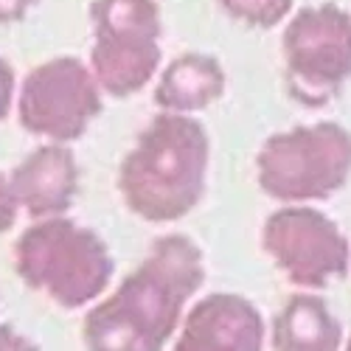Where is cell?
I'll use <instances>...</instances> for the list:
<instances>
[{
	"mask_svg": "<svg viewBox=\"0 0 351 351\" xmlns=\"http://www.w3.org/2000/svg\"><path fill=\"white\" fill-rule=\"evenodd\" d=\"M90 71L101 90L112 99H127L152 82L160 65V37L138 32H93Z\"/></svg>",
	"mask_w": 351,
	"mask_h": 351,
	"instance_id": "30bf717a",
	"label": "cell"
},
{
	"mask_svg": "<svg viewBox=\"0 0 351 351\" xmlns=\"http://www.w3.org/2000/svg\"><path fill=\"white\" fill-rule=\"evenodd\" d=\"M14 270L34 292L62 309L93 306L104 298L115 261L96 230L71 217L34 219L14 242Z\"/></svg>",
	"mask_w": 351,
	"mask_h": 351,
	"instance_id": "3957f363",
	"label": "cell"
},
{
	"mask_svg": "<svg viewBox=\"0 0 351 351\" xmlns=\"http://www.w3.org/2000/svg\"><path fill=\"white\" fill-rule=\"evenodd\" d=\"M222 12L253 28H276L292 17L295 0H217Z\"/></svg>",
	"mask_w": 351,
	"mask_h": 351,
	"instance_id": "5bb4252c",
	"label": "cell"
},
{
	"mask_svg": "<svg viewBox=\"0 0 351 351\" xmlns=\"http://www.w3.org/2000/svg\"><path fill=\"white\" fill-rule=\"evenodd\" d=\"M206 281V256L183 233L160 237L141 265L93 304L82 324L87 351H166Z\"/></svg>",
	"mask_w": 351,
	"mask_h": 351,
	"instance_id": "6da1fadb",
	"label": "cell"
},
{
	"mask_svg": "<svg viewBox=\"0 0 351 351\" xmlns=\"http://www.w3.org/2000/svg\"><path fill=\"white\" fill-rule=\"evenodd\" d=\"M14 90H17L14 71L3 56H0V121H6V115L14 107Z\"/></svg>",
	"mask_w": 351,
	"mask_h": 351,
	"instance_id": "2e32d148",
	"label": "cell"
},
{
	"mask_svg": "<svg viewBox=\"0 0 351 351\" xmlns=\"http://www.w3.org/2000/svg\"><path fill=\"white\" fill-rule=\"evenodd\" d=\"M284 82L298 104L317 110L351 79V12L337 3L304 6L281 34Z\"/></svg>",
	"mask_w": 351,
	"mask_h": 351,
	"instance_id": "5b68a950",
	"label": "cell"
},
{
	"mask_svg": "<svg viewBox=\"0 0 351 351\" xmlns=\"http://www.w3.org/2000/svg\"><path fill=\"white\" fill-rule=\"evenodd\" d=\"M261 250L298 289L320 292L351 273L346 230L315 206L276 208L261 225Z\"/></svg>",
	"mask_w": 351,
	"mask_h": 351,
	"instance_id": "8992f818",
	"label": "cell"
},
{
	"mask_svg": "<svg viewBox=\"0 0 351 351\" xmlns=\"http://www.w3.org/2000/svg\"><path fill=\"white\" fill-rule=\"evenodd\" d=\"M270 346L273 351H343L346 332L320 292L298 289L276 312Z\"/></svg>",
	"mask_w": 351,
	"mask_h": 351,
	"instance_id": "8fae6325",
	"label": "cell"
},
{
	"mask_svg": "<svg viewBox=\"0 0 351 351\" xmlns=\"http://www.w3.org/2000/svg\"><path fill=\"white\" fill-rule=\"evenodd\" d=\"M225 93V68L217 56L189 51L171 60L158 84H155V104L160 112L194 115L208 110Z\"/></svg>",
	"mask_w": 351,
	"mask_h": 351,
	"instance_id": "7c38bea8",
	"label": "cell"
},
{
	"mask_svg": "<svg viewBox=\"0 0 351 351\" xmlns=\"http://www.w3.org/2000/svg\"><path fill=\"white\" fill-rule=\"evenodd\" d=\"M34 6H37V0H0V25L20 23Z\"/></svg>",
	"mask_w": 351,
	"mask_h": 351,
	"instance_id": "ac0fdd59",
	"label": "cell"
},
{
	"mask_svg": "<svg viewBox=\"0 0 351 351\" xmlns=\"http://www.w3.org/2000/svg\"><path fill=\"white\" fill-rule=\"evenodd\" d=\"M17 217H20V202H17L14 191H12L9 174H0V237L14 228Z\"/></svg>",
	"mask_w": 351,
	"mask_h": 351,
	"instance_id": "9a60e30c",
	"label": "cell"
},
{
	"mask_svg": "<svg viewBox=\"0 0 351 351\" xmlns=\"http://www.w3.org/2000/svg\"><path fill=\"white\" fill-rule=\"evenodd\" d=\"M9 183L32 219L68 217L79 194V160L68 143H43L9 171Z\"/></svg>",
	"mask_w": 351,
	"mask_h": 351,
	"instance_id": "9c48e42d",
	"label": "cell"
},
{
	"mask_svg": "<svg viewBox=\"0 0 351 351\" xmlns=\"http://www.w3.org/2000/svg\"><path fill=\"white\" fill-rule=\"evenodd\" d=\"M208 160L211 141L194 115L158 112L121 160L124 206L152 225L189 217L206 197Z\"/></svg>",
	"mask_w": 351,
	"mask_h": 351,
	"instance_id": "7a4b0ae2",
	"label": "cell"
},
{
	"mask_svg": "<svg viewBox=\"0 0 351 351\" xmlns=\"http://www.w3.org/2000/svg\"><path fill=\"white\" fill-rule=\"evenodd\" d=\"M351 178V130L337 121L298 124L258 146V189L281 206H315Z\"/></svg>",
	"mask_w": 351,
	"mask_h": 351,
	"instance_id": "277c9868",
	"label": "cell"
},
{
	"mask_svg": "<svg viewBox=\"0 0 351 351\" xmlns=\"http://www.w3.org/2000/svg\"><path fill=\"white\" fill-rule=\"evenodd\" d=\"M267 324L258 306L237 292L199 298L178 332L174 351H265Z\"/></svg>",
	"mask_w": 351,
	"mask_h": 351,
	"instance_id": "ba28073f",
	"label": "cell"
},
{
	"mask_svg": "<svg viewBox=\"0 0 351 351\" xmlns=\"http://www.w3.org/2000/svg\"><path fill=\"white\" fill-rule=\"evenodd\" d=\"M0 351H40L34 340H28L9 324H0Z\"/></svg>",
	"mask_w": 351,
	"mask_h": 351,
	"instance_id": "e0dca14e",
	"label": "cell"
},
{
	"mask_svg": "<svg viewBox=\"0 0 351 351\" xmlns=\"http://www.w3.org/2000/svg\"><path fill=\"white\" fill-rule=\"evenodd\" d=\"M343 351H351V332L346 335V346H343Z\"/></svg>",
	"mask_w": 351,
	"mask_h": 351,
	"instance_id": "d6986e66",
	"label": "cell"
},
{
	"mask_svg": "<svg viewBox=\"0 0 351 351\" xmlns=\"http://www.w3.org/2000/svg\"><path fill=\"white\" fill-rule=\"evenodd\" d=\"M101 84L79 56H53L20 84L17 119L45 143H73L101 112Z\"/></svg>",
	"mask_w": 351,
	"mask_h": 351,
	"instance_id": "52a82bcc",
	"label": "cell"
},
{
	"mask_svg": "<svg viewBox=\"0 0 351 351\" xmlns=\"http://www.w3.org/2000/svg\"><path fill=\"white\" fill-rule=\"evenodd\" d=\"M93 32H138L160 37V9L155 0H93Z\"/></svg>",
	"mask_w": 351,
	"mask_h": 351,
	"instance_id": "4fadbf2b",
	"label": "cell"
}]
</instances>
